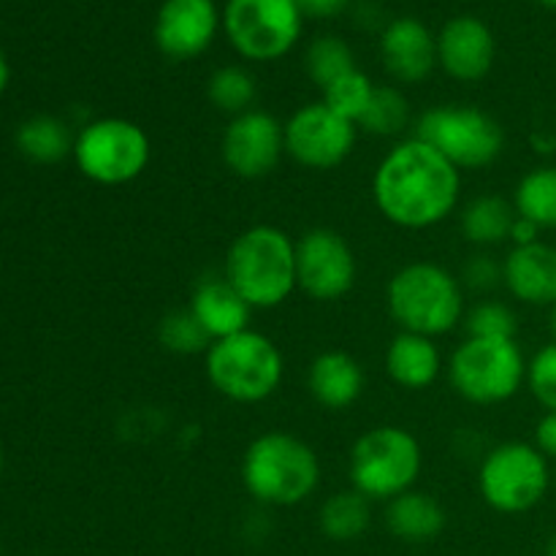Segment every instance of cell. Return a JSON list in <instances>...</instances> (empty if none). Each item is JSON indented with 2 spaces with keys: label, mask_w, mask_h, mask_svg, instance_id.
<instances>
[{
  "label": "cell",
  "mask_w": 556,
  "mask_h": 556,
  "mask_svg": "<svg viewBox=\"0 0 556 556\" xmlns=\"http://www.w3.org/2000/svg\"><path fill=\"white\" fill-rule=\"evenodd\" d=\"M462 174L421 139H405L375 168L372 195L380 215L407 231L440 226L454 215Z\"/></svg>",
  "instance_id": "1"
},
{
  "label": "cell",
  "mask_w": 556,
  "mask_h": 556,
  "mask_svg": "<svg viewBox=\"0 0 556 556\" xmlns=\"http://www.w3.org/2000/svg\"><path fill=\"white\" fill-rule=\"evenodd\" d=\"M223 277L253 309H275L299 288L296 242L277 226H253L226 253Z\"/></svg>",
  "instance_id": "2"
},
{
  "label": "cell",
  "mask_w": 556,
  "mask_h": 556,
  "mask_svg": "<svg viewBox=\"0 0 556 556\" xmlns=\"http://www.w3.org/2000/svg\"><path fill=\"white\" fill-rule=\"evenodd\" d=\"M242 483L255 503L293 508L318 489L320 459L296 434L266 432L244 451Z\"/></svg>",
  "instance_id": "3"
},
{
  "label": "cell",
  "mask_w": 556,
  "mask_h": 556,
  "mask_svg": "<svg viewBox=\"0 0 556 556\" xmlns=\"http://www.w3.org/2000/svg\"><path fill=\"white\" fill-rule=\"evenodd\" d=\"M386 307L402 331L443 337L465 315L459 280L432 261H413L394 271L386 288Z\"/></svg>",
  "instance_id": "4"
},
{
  "label": "cell",
  "mask_w": 556,
  "mask_h": 556,
  "mask_svg": "<svg viewBox=\"0 0 556 556\" xmlns=\"http://www.w3.org/2000/svg\"><path fill=\"white\" fill-rule=\"evenodd\" d=\"M204 367L212 389L239 405L269 400L286 372L280 348L255 329L212 342Z\"/></svg>",
  "instance_id": "5"
},
{
  "label": "cell",
  "mask_w": 556,
  "mask_h": 556,
  "mask_svg": "<svg viewBox=\"0 0 556 556\" xmlns=\"http://www.w3.org/2000/svg\"><path fill=\"white\" fill-rule=\"evenodd\" d=\"M421 445L405 427H375L351 448V483L369 503H391L410 492L421 476Z\"/></svg>",
  "instance_id": "6"
},
{
  "label": "cell",
  "mask_w": 556,
  "mask_h": 556,
  "mask_svg": "<svg viewBox=\"0 0 556 556\" xmlns=\"http://www.w3.org/2000/svg\"><path fill=\"white\" fill-rule=\"evenodd\" d=\"M152 144L141 125L125 117H101L76 134L74 161L87 179L106 188L128 185L150 166Z\"/></svg>",
  "instance_id": "7"
},
{
  "label": "cell",
  "mask_w": 556,
  "mask_h": 556,
  "mask_svg": "<svg viewBox=\"0 0 556 556\" xmlns=\"http://www.w3.org/2000/svg\"><path fill=\"white\" fill-rule=\"evenodd\" d=\"M448 378L456 394L472 405H503L519 394L527 380V362L516 340L467 337L454 351Z\"/></svg>",
  "instance_id": "8"
},
{
  "label": "cell",
  "mask_w": 556,
  "mask_h": 556,
  "mask_svg": "<svg viewBox=\"0 0 556 556\" xmlns=\"http://www.w3.org/2000/svg\"><path fill=\"white\" fill-rule=\"evenodd\" d=\"M416 139L456 168H486L503 155L505 134L492 114L476 106H434L416 123Z\"/></svg>",
  "instance_id": "9"
},
{
  "label": "cell",
  "mask_w": 556,
  "mask_h": 556,
  "mask_svg": "<svg viewBox=\"0 0 556 556\" xmlns=\"http://www.w3.org/2000/svg\"><path fill=\"white\" fill-rule=\"evenodd\" d=\"M548 486V459L530 443L497 445L483 456L478 470V492L497 514H527L543 503Z\"/></svg>",
  "instance_id": "10"
},
{
  "label": "cell",
  "mask_w": 556,
  "mask_h": 556,
  "mask_svg": "<svg viewBox=\"0 0 556 556\" xmlns=\"http://www.w3.org/2000/svg\"><path fill=\"white\" fill-rule=\"evenodd\" d=\"M302 22L296 0H228L223 5L228 43L253 63L286 58L302 36Z\"/></svg>",
  "instance_id": "11"
},
{
  "label": "cell",
  "mask_w": 556,
  "mask_h": 556,
  "mask_svg": "<svg viewBox=\"0 0 556 556\" xmlns=\"http://www.w3.org/2000/svg\"><path fill=\"white\" fill-rule=\"evenodd\" d=\"M286 155L313 172H329L345 163L356 147L358 125L315 101L291 114L286 125Z\"/></svg>",
  "instance_id": "12"
},
{
  "label": "cell",
  "mask_w": 556,
  "mask_h": 556,
  "mask_svg": "<svg viewBox=\"0 0 556 556\" xmlns=\"http://www.w3.org/2000/svg\"><path fill=\"white\" fill-rule=\"evenodd\" d=\"M296 282L315 302H337L356 286V255L331 228H309L296 242Z\"/></svg>",
  "instance_id": "13"
},
{
  "label": "cell",
  "mask_w": 556,
  "mask_h": 556,
  "mask_svg": "<svg viewBox=\"0 0 556 556\" xmlns=\"http://www.w3.org/2000/svg\"><path fill=\"white\" fill-rule=\"evenodd\" d=\"M223 163L242 179L269 177L286 155V130L264 109H250L228 119L220 141Z\"/></svg>",
  "instance_id": "14"
},
{
  "label": "cell",
  "mask_w": 556,
  "mask_h": 556,
  "mask_svg": "<svg viewBox=\"0 0 556 556\" xmlns=\"http://www.w3.org/2000/svg\"><path fill=\"white\" fill-rule=\"evenodd\" d=\"M220 27L215 0H163L152 36L168 60H193L212 47Z\"/></svg>",
  "instance_id": "15"
},
{
  "label": "cell",
  "mask_w": 556,
  "mask_h": 556,
  "mask_svg": "<svg viewBox=\"0 0 556 556\" xmlns=\"http://www.w3.org/2000/svg\"><path fill=\"white\" fill-rule=\"evenodd\" d=\"M497 41L478 16H454L438 33V65L456 81H478L492 71Z\"/></svg>",
  "instance_id": "16"
},
{
  "label": "cell",
  "mask_w": 556,
  "mask_h": 556,
  "mask_svg": "<svg viewBox=\"0 0 556 556\" xmlns=\"http://www.w3.org/2000/svg\"><path fill=\"white\" fill-rule=\"evenodd\" d=\"M383 68L402 85H418L438 68V36L416 16L391 20L380 33Z\"/></svg>",
  "instance_id": "17"
},
{
  "label": "cell",
  "mask_w": 556,
  "mask_h": 556,
  "mask_svg": "<svg viewBox=\"0 0 556 556\" xmlns=\"http://www.w3.org/2000/svg\"><path fill=\"white\" fill-rule=\"evenodd\" d=\"M188 309L212 342L250 329V318H253V307L239 296L237 288L226 277H204L195 282Z\"/></svg>",
  "instance_id": "18"
},
{
  "label": "cell",
  "mask_w": 556,
  "mask_h": 556,
  "mask_svg": "<svg viewBox=\"0 0 556 556\" xmlns=\"http://www.w3.org/2000/svg\"><path fill=\"white\" fill-rule=\"evenodd\" d=\"M503 282L510 296L525 304L556 302V250L552 244L514 248L503 264Z\"/></svg>",
  "instance_id": "19"
},
{
  "label": "cell",
  "mask_w": 556,
  "mask_h": 556,
  "mask_svg": "<svg viewBox=\"0 0 556 556\" xmlns=\"http://www.w3.org/2000/svg\"><path fill=\"white\" fill-rule=\"evenodd\" d=\"M313 400L326 410H348L364 394V369L351 353L326 351L313 358L307 375Z\"/></svg>",
  "instance_id": "20"
},
{
  "label": "cell",
  "mask_w": 556,
  "mask_h": 556,
  "mask_svg": "<svg viewBox=\"0 0 556 556\" xmlns=\"http://www.w3.org/2000/svg\"><path fill=\"white\" fill-rule=\"evenodd\" d=\"M443 358L432 337L400 331L386 351V372L407 391H424L440 378Z\"/></svg>",
  "instance_id": "21"
},
{
  "label": "cell",
  "mask_w": 556,
  "mask_h": 556,
  "mask_svg": "<svg viewBox=\"0 0 556 556\" xmlns=\"http://www.w3.org/2000/svg\"><path fill=\"white\" fill-rule=\"evenodd\" d=\"M386 527L405 543H429L443 532L445 510L432 494L410 489L386 505Z\"/></svg>",
  "instance_id": "22"
},
{
  "label": "cell",
  "mask_w": 556,
  "mask_h": 556,
  "mask_svg": "<svg viewBox=\"0 0 556 556\" xmlns=\"http://www.w3.org/2000/svg\"><path fill=\"white\" fill-rule=\"evenodd\" d=\"M516 217L519 215L510 201H505L503 195L483 193L462 210V233L478 248H494L510 239Z\"/></svg>",
  "instance_id": "23"
},
{
  "label": "cell",
  "mask_w": 556,
  "mask_h": 556,
  "mask_svg": "<svg viewBox=\"0 0 556 556\" xmlns=\"http://www.w3.org/2000/svg\"><path fill=\"white\" fill-rule=\"evenodd\" d=\"M74 141L68 125L49 114L25 119L16 130V147L36 163H58L65 155H74Z\"/></svg>",
  "instance_id": "24"
},
{
  "label": "cell",
  "mask_w": 556,
  "mask_h": 556,
  "mask_svg": "<svg viewBox=\"0 0 556 556\" xmlns=\"http://www.w3.org/2000/svg\"><path fill=\"white\" fill-rule=\"evenodd\" d=\"M369 521H372L369 500L364 497V494H358L356 489L331 494V497H326V503L320 505V532H324L329 541H356V538H362L364 532L369 530Z\"/></svg>",
  "instance_id": "25"
},
{
  "label": "cell",
  "mask_w": 556,
  "mask_h": 556,
  "mask_svg": "<svg viewBox=\"0 0 556 556\" xmlns=\"http://www.w3.org/2000/svg\"><path fill=\"white\" fill-rule=\"evenodd\" d=\"M516 215L538 228H556V166H538L521 177L514 193Z\"/></svg>",
  "instance_id": "26"
},
{
  "label": "cell",
  "mask_w": 556,
  "mask_h": 556,
  "mask_svg": "<svg viewBox=\"0 0 556 556\" xmlns=\"http://www.w3.org/2000/svg\"><path fill=\"white\" fill-rule=\"evenodd\" d=\"M206 98L223 114L237 117V114L255 109L253 103L258 98V85H255L253 74L242 65H223L206 81Z\"/></svg>",
  "instance_id": "27"
},
{
  "label": "cell",
  "mask_w": 556,
  "mask_h": 556,
  "mask_svg": "<svg viewBox=\"0 0 556 556\" xmlns=\"http://www.w3.org/2000/svg\"><path fill=\"white\" fill-rule=\"evenodd\" d=\"M410 119L413 114L405 92L394 85H380L375 87V96L372 101H369L358 128H364L372 136H386V139H391V136L405 134Z\"/></svg>",
  "instance_id": "28"
},
{
  "label": "cell",
  "mask_w": 556,
  "mask_h": 556,
  "mask_svg": "<svg viewBox=\"0 0 556 556\" xmlns=\"http://www.w3.org/2000/svg\"><path fill=\"white\" fill-rule=\"evenodd\" d=\"M307 74L320 90L337 81L340 76L351 74L356 68V60H353V49L342 41L340 36H320L315 38L307 47Z\"/></svg>",
  "instance_id": "29"
},
{
  "label": "cell",
  "mask_w": 556,
  "mask_h": 556,
  "mask_svg": "<svg viewBox=\"0 0 556 556\" xmlns=\"http://www.w3.org/2000/svg\"><path fill=\"white\" fill-rule=\"evenodd\" d=\"M375 87L372 79H369L367 74H362L358 68H353L351 74L340 76L337 81H331L324 92V98L320 101L326 103V106L331 109L334 114H340V117L351 119V123H362L364 112H367L369 101H372L375 96Z\"/></svg>",
  "instance_id": "30"
},
{
  "label": "cell",
  "mask_w": 556,
  "mask_h": 556,
  "mask_svg": "<svg viewBox=\"0 0 556 556\" xmlns=\"http://www.w3.org/2000/svg\"><path fill=\"white\" fill-rule=\"evenodd\" d=\"M157 340L166 351L179 353V356H193V353H206L210 351L212 340L201 324L195 320V315L190 309H177V313H168L166 318L157 326Z\"/></svg>",
  "instance_id": "31"
},
{
  "label": "cell",
  "mask_w": 556,
  "mask_h": 556,
  "mask_svg": "<svg viewBox=\"0 0 556 556\" xmlns=\"http://www.w3.org/2000/svg\"><path fill=\"white\" fill-rule=\"evenodd\" d=\"M465 329L467 337H481V340H516L519 320L508 304L481 302L467 313Z\"/></svg>",
  "instance_id": "32"
},
{
  "label": "cell",
  "mask_w": 556,
  "mask_h": 556,
  "mask_svg": "<svg viewBox=\"0 0 556 556\" xmlns=\"http://www.w3.org/2000/svg\"><path fill=\"white\" fill-rule=\"evenodd\" d=\"M527 386L548 413H556V342L541 348L527 364Z\"/></svg>",
  "instance_id": "33"
},
{
  "label": "cell",
  "mask_w": 556,
  "mask_h": 556,
  "mask_svg": "<svg viewBox=\"0 0 556 556\" xmlns=\"http://www.w3.org/2000/svg\"><path fill=\"white\" fill-rule=\"evenodd\" d=\"M465 280L467 286L476 288V291H492V288L503 280V266L494 264L489 255H476V258L465 266Z\"/></svg>",
  "instance_id": "34"
},
{
  "label": "cell",
  "mask_w": 556,
  "mask_h": 556,
  "mask_svg": "<svg viewBox=\"0 0 556 556\" xmlns=\"http://www.w3.org/2000/svg\"><path fill=\"white\" fill-rule=\"evenodd\" d=\"M296 3L302 14L313 16V20H331L351 9V0H296Z\"/></svg>",
  "instance_id": "35"
},
{
  "label": "cell",
  "mask_w": 556,
  "mask_h": 556,
  "mask_svg": "<svg viewBox=\"0 0 556 556\" xmlns=\"http://www.w3.org/2000/svg\"><path fill=\"white\" fill-rule=\"evenodd\" d=\"M535 448L546 459H556V413H546L535 427Z\"/></svg>",
  "instance_id": "36"
},
{
  "label": "cell",
  "mask_w": 556,
  "mask_h": 556,
  "mask_svg": "<svg viewBox=\"0 0 556 556\" xmlns=\"http://www.w3.org/2000/svg\"><path fill=\"white\" fill-rule=\"evenodd\" d=\"M510 239H514L516 248H525V244L541 242V228L532 220H525V217H516L514 231H510Z\"/></svg>",
  "instance_id": "37"
},
{
  "label": "cell",
  "mask_w": 556,
  "mask_h": 556,
  "mask_svg": "<svg viewBox=\"0 0 556 556\" xmlns=\"http://www.w3.org/2000/svg\"><path fill=\"white\" fill-rule=\"evenodd\" d=\"M9 76H11L9 63H5L3 52H0V92H3V90H5V85H9Z\"/></svg>",
  "instance_id": "38"
},
{
  "label": "cell",
  "mask_w": 556,
  "mask_h": 556,
  "mask_svg": "<svg viewBox=\"0 0 556 556\" xmlns=\"http://www.w3.org/2000/svg\"><path fill=\"white\" fill-rule=\"evenodd\" d=\"M546 556H556V535L552 538V541H548V546H546Z\"/></svg>",
  "instance_id": "39"
},
{
  "label": "cell",
  "mask_w": 556,
  "mask_h": 556,
  "mask_svg": "<svg viewBox=\"0 0 556 556\" xmlns=\"http://www.w3.org/2000/svg\"><path fill=\"white\" fill-rule=\"evenodd\" d=\"M552 334H554V342H556V302L552 304Z\"/></svg>",
  "instance_id": "40"
},
{
  "label": "cell",
  "mask_w": 556,
  "mask_h": 556,
  "mask_svg": "<svg viewBox=\"0 0 556 556\" xmlns=\"http://www.w3.org/2000/svg\"><path fill=\"white\" fill-rule=\"evenodd\" d=\"M541 5H546V9H554L556 11V0H538Z\"/></svg>",
  "instance_id": "41"
},
{
  "label": "cell",
  "mask_w": 556,
  "mask_h": 556,
  "mask_svg": "<svg viewBox=\"0 0 556 556\" xmlns=\"http://www.w3.org/2000/svg\"><path fill=\"white\" fill-rule=\"evenodd\" d=\"M0 472H3V448H0Z\"/></svg>",
  "instance_id": "42"
},
{
  "label": "cell",
  "mask_w": 556,
  "mask_h": 556,
  "mask_svg": "<svg viewBox=\"0 0 556 556\" xmlns=\"http://www.w3.org/2000/svg\"><path fill=\"white\" fill-rule=\"evenodd\" d=\"M554 481H556V478H554Z\"/></svg>",
  "instance_id": "43"
}]
</instances>
